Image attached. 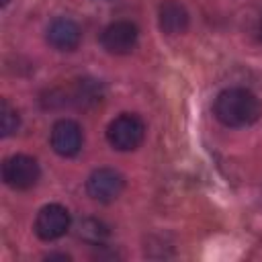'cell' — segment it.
Returning a JSON list of instances; mask_svg holds the SVG:
<instances>
[{"label": "cell", "instance_id": "4fadbf2b", "mask_svg": "<svg viewBox=\"0 0 262 262\" xmlns=\"http://www.w3.org/2000/svg\"><path fill=\"white\" fill-rule=\"evenodd\" d=\"M2 4H8V0H2Z\"/></svg>", "mask_w": 262, "mask_h": 262}, {"label": "cell", "instance_id": "8fae6325", "mask_svg": "<svg viewBox=\"0 0 262 262\" xmlns=\"http://www.w3.org/2000/svg\"><path fill=\"white\" fill-rule=\"evenodd\" d=\"M80 235L90 239V242H100L106 235V229L98 223V221H84L80 225Z\"/></svg>", "mask_w": 262, "mask_h": 262}, {"label": "cell", "instance_id": "3957f363", "mask_svg": "<svg viewBox=\"0 0 262 262\" xmlns=\"http://www.w3.org/2000/svg\"><path fill=\"white\" fill-rule=\"evenodd\" d=\"M39 164L35 158L25 156V154H16L4 160L2 164V178L10 188L16 190H27L31 186L37 184L39 180Z\"/></svg>", "mask_w": 262, "mask_h": 262}, {"label": "cell", "instance_id": "9c48e42d", "mask_svg": "<svg viewBox=\"0 0 262 262\" xmlns=\"http://www.w3.org/2000/svg\"><path fill=\"white\" fill-rule=\"evenodd\" d=\"M158 20H160V29L166 35H180L186 31L188 27V12L186 8L176 2V0H166L160 6L158 12Z\"/></svg>", "mask_w": 262, "mask_h": 262}, {"label": "cell", "instance_id": "5b68a950", "mask_svg": "<svg viewBox=\"0 0 262 262\" xmlns=\"http://www.w3.org/2000/svg\"><path fill=\"white\" fill-rule=\"evenodd\" d=\"M137 39H139V31L129 20H115L100 35L102 47L113 55L131 53L135 49V45H137Z\"/></svg>", "mask_w": 262, "mask_h": 262}, {"label": "cell", "instance_id": "ba28073f", "mask_svg": "<svg viewBox=\"0 0 262 262\" xmlns=\"http://www.w3.org/2000/svg\"><path fill=\"white\" fill-rule=\"evenodd\" d=\"M82 39V31L78 27V23H74L72 18L59 16L55 18L49 29H47V41L51 47L59 49V51H72L80 45Z\"/></svg>", "mask_w": 262, "mask_h": 262}, {"label": "cell", "instance_id": "277c9868", "mask_svg": "<svg viewBox=\"0 0 262 262\" xmlns=\"http://www.w3.org/2000/svg\"><path fill=\"white\" fill-rule=\"evenodd\" d=\"M123 188H125V178L121 176V172H117L113 168H98L86 180V190H88L90 199H94L98 203L115 201L123 192Z\"/></svg>", "mask_w": 262, "mask_h": 262}, {"label": "cell", "instance_id": "30bf717a", "mask_svg": "<svg viewBox=\"0 0 262 262\" xmlns=\"http://www.w3.org/2000/svg\"><path fill=\"white\" fill-rule=\"evenodd\" d=\"M18 123H20L18 113L6 100H2V106H0V129H2V135L4 137L12 135L18 129Z\"/></svg>", "mask_w": 262, "mask_h": 262}, {"label": "cell", "instance_id": "7c38bea8", "mask_svg": "<svg viewBox=\"0 0 262 262\" xmlns=\"http://www.w3.org/2000/svg\"><path fill=\"white\" fill-rule=\"evenodd\" d=\"M258 39L262 41V20H260V25H258Z\"/></svg>", "mask_w": 262, "mask_h": 262}, {"label": "cell", "instance_id": "6da1fadb", "mask_svg": "<svg viewBox=\"0 0 262 262\" xmlns=\"http://www.w3.org/2000/svg\"><path fill=\"white\" fill-rule=\"evenodd\" d=\"M215 117L227 127H248L262 115V102L246 88H227L215 98Z\"/></svg>", "mask_w": 262, "mask_h": 262}, {"label": "cell", "instance_id": "8992f818", "mask_svg": "<svg viewBox=\"0 0 262 262\" xmlns=\"http://www.w3.org/2000/svg\"><path fill=\"white\" fill-rule=\"evenodd\" d=\"M70 229V213L66 207L57 205V203H51V205H45L39 213H37V219H35V233L45 239V242H51V239H57L61 237L66 231Z\"/></svg>", "mask_w": 262, "mask_h": 262}, {"label": "cell", "instance_id": "7a4b0ae2", "mask_svg": "<svg viewBox=\"0 0 262 262\" xmlns=\"http://www.w3.org/2000/svg\"><path fill=\"white\" fill-rule=\"evenodd\" d=\"M145 135V125L137 115L123 113L117 119H113L106 127V139L108 143L119 151H131L139 147Z\"/></svg>", "mask_w": 262, "mask_h": 262}, {"label": "cell", "instance_id": "52a82bcc", "mask_svg": "<svg viewBox=\"0 0 262 262\" xmlns=\"http://www.w3.org/2000/svg\"><path fill=\"white\" fill-rule=\"evenodd\" d=\"M51 147L63 158H72L82 149V129L72 119H61L51 127Z\"/></svg>", "mask_w": 262, "mask_h": 262}]
</instances>
